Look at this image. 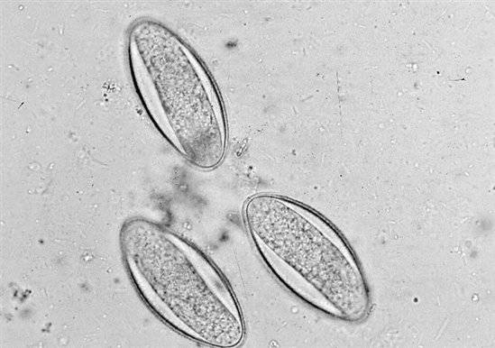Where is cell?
Returning a JSON list of instances; mask_svg holds the SVG:
<instances>
[{
  "instance_id": "1",
  "label": "cell",
  "mask_w": 495,
  "mask_h": 348,
  "mask_svg": "<svg viewBox=\"0 0 495 348\" xmlns=\"http://www.w3.org/2000/svg\"><path fill=\"white\" fill-rule=\"evenodd\" d=\"M122 254L141 298L164 324L220 348L243 342L242 308L227 279L196 245L170 228L134 217L120 230Z\"/></svg>"
},
{
  "instance_id": "2",
  "label": "cell",
  "mask_w": 495,
  "mask_h": 348,
  "mask_svg": "<svg viewBox=\"0 0 495 348\" xmlns=\"http://www.w3.org/2000/svg\"><path fill=\"white\" fill-rule=\"evenodd\" d=\"M243 219L263 264L290 293L337 319L364 316L369 296L362 270L329 221L299 202L269 193L251 197Z\"/></svg>"
},
{
  "instance_id": "3",
  "label": "cell",
  "mask_w": 495,
  "mask_h": 348,
  "mask_svg": "<svg viewBox=\"0 0 495 348\" xmlns=\"http://www.w3.org/2000/svg\"><path fill=\"white\" fill-rule=\"evenodd\" d=\"M135 91L148 117L186 160L215 169L227 150V119L218 87L196 52L163 24L135 22L128 36Z\"/></svg>"
}]
</instances>
